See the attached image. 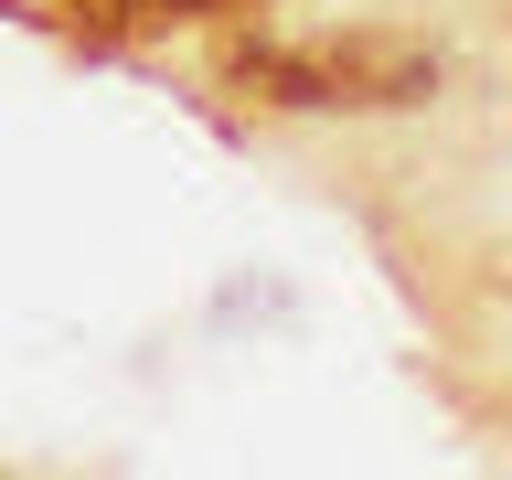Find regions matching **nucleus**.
<instances>
[{"mask_svg": "<svg viewBox=\"0 0 512 480\" xmlns=\"http://www.w3.org/2000/svg\"><path fill=\"white\" fill-rule=\"evenodd\" d=\"M224 86L267 96V107H416L438 86V54L395 43V32H352V43H224Z\"/></svg>", "mask_w": 512, "mask_h": 480, "instance_id": "1", "label": "nucleus"}, {"mask_svg": "<svg viewBox=\"0 0 512 480\" xmlns=\"http://www.w3.org/2000/svg\"><path fill=\"white\" fill-rule=\"evenodd\" d=\"M107 11H128V22H192V11H235V0H107Z\"/></svg>", "mask_w": 512, "mask_h": 480, "instance_id": "2", "label": "nucleus"}]
</instances>
